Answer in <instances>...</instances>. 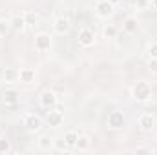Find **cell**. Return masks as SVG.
Instances as JSON below:
<instances>
[{"label":"cell","mask_w":157,"mask_h":155,"mask_svg":"<svg viewBox=\"0 0 157 155\" xmlns=\"http://www.w3.org/2000/svg\"><path fill=\"white\" fill-rule=\"evenodd\" d=\"M132 95H133V99H135L137 102H146V100H150V99H152V86H150V82L139 80V82L132 88Z\"/></svg>","instance_id":"6da1fadb"},{"label":"cell","mask_w":157,"mask_h":155,"mask_svg":"<svg viewBox=\"0 0 157 155\" xmlns=\"http://www.w3.org/2000/svg\"><path fill=\"white\" fill-rule=\"evenodd\" d=\"M22 124H24V128H26L29 133H39L40 130H42L44 120H42V117L37 115V113H26Z\"/></svg>","instance_id":"7a4b0ae2"},{"label":"cell","mask_w":157,"mask_h":155,"mask_svg":"<svg viewBox=\"0 0 157 155\" xmlns=\"http://www.w3.org/2000/svg\"><path fill=\"white\" fill-rule=\"evenodd\" d=\"M33 46H35V49H37L39 53H46V51H49V49H51V46H53V39H51V35H49V33L40 31V33L35 35Z\"/></svg>","instance_id":"3957f363"},{"label":"cell","mask_w":157,"mask_h":155,"mask_svg":"<svg viewBox=\"0 0 157 155\" xmlns=\"http://www.w3.org/2000/svg\"><path fill=\"white\" fill-rule=\"evenodd\" d=\"M106 124H108L110 130H122L126 126V115H124V112H121V110L110 112L108 119H106Z\"/></svg>","instance_id":"277c9868"},{"label":"cell","mask_w":157,"mask_h":155,"mask_svg":"<svg viewBox=\"0 0 157 155\" xmlns=\"http://www.w3.org/2000/svg\"><path fill=\"white\" fill-rule=\"evenodd\" d=\"M39 104H40V108H44V110H53L59 104V95L53 89H44L39 97Z\"/></svg>","instance_id":"5b68a950"},{"label":"cell","mask_w":157,"mask_h":155,"mask_svg":"<svg viewBox=\"0 0 157 155\" xmlns=\"http://www.w3.org/2000/svg\"><path fill=\"white\" fill-rule=\"evenodd\" d=\"M77 42L80 47H91L95 44V31L88 26L80 28L78 29V35H77Z\"/></svg>","instance_id":"8992f818"},{"label":"cell","mask_w":157,"mask_h":155,"mask_svg":"<svg viewBox=\"0 0 157 155\" xmlns=\"http://www.w3.org/2000/svg\"><path fill=\"white\" fill-rule=\"evenodd\" d=\"M115 11V6L110 0H97L95 2V15L99 18H110Z\"/></svg>","instance_id":"52a82bcc"},{"label":"cell","mask_w":157,"mask_h":155,"mask_svg":"<svg viewBox=\"0 0 157 155\" xmlns=\"http://www.w3.org/2000/svg\"><path fill=\"white\" fill-rule=\"evenodd\" d=\"M137 126H139L141 131L148 133V131H152L157 126V117L152 115V113H141V115L137 117Z\"/></svg>","instance_id":"ba28073f"},{"label":"cell","mask_w":157,"mask_h":155,"mask_svg":"<svg viewBox=\"0 0 157 155\" xmlns=\"http://www.w3.org/2000/svg\"><path fill=\"white\" fill-rule=\"evenodd\" d=\"M70 29H71V22H70V18H68L66 15H60V17L55 18V22H53V31H55L57 35H68Z\"/></svg>","instance_id":"9c48e42d"},{"label":"cell","mask_w":157,"mask_h":155,"mask_svg":"<svg viewBox=\"0 0 157 155\" xmlns=\"http://www.w3.org/2000/svg\"><path fill=\"white\" fill-rule=\"evenodd\" d=\"M46 122L51 126V128H59L62 122H64V113L62 110L59 108V104L53 108V110H48V117H46Z\"/></svg>","instance_id":"30bf717a"},{"label":"cell","mask_w":157,"mask_h":155,"mask_svg":"<svg viewBox=\"0 0 157 155\" xmlns=\"http://www.w3.org/2000/svg\"><path fill=\"white\" fill-rule=\"evenodd\" d=\"M2 100H4L6 106H15V104H18V100H20V93H18L15 88L4 89V93H2Z\"/></svg>","instance_id":"8fae6325"},{"label":"cell","mask_w":157,"mask_h":155,"mask_svg":"<svg viewBox=\"0 0 157 155\" xmlns=\"http://www.w3.org/2000/svg\"><path fill=\"white\" fill-rule=\"evenodd\" d=\"M18 80L24 84H33L37 80V71L33 68H20L18 70Z\"/></svg>","instance_id":"7c38bea8"},{"label":"cell","mask_w":157,"mask_h":155,"mask_svg":"<svg viewBox=\"0 0 157 155\" xmlns=\"http://www.w3.org/2000/svg\"><path fill=\"white\" fill-rule=\"evenodd\" d=\"M9 22H11V29H15V31H18V33L26 31V28H28L24 15H15V17L9 18Z\"/></svg>","instance_id":"4fadbf2b"},{"label":"cell","mask_w":157,"mask_h":155,"mask_svg":"<svg viewBox=\"0 0 157 155\" xmlns=\"http://www.w3.org/2000/svg\"><path fill=\"white\" fill-rule=\"evenodd\" d=\"M37 146H39V150H42V152H49V150H53V139L49 135L42 133L39 139H37Z\"/></svg>","instance_id":"5bb4252c"},{"label":"cell","mask_w":157,"mask_h":155,"mask_svg":"<svg viewBox=\"0 0 157 155\" xmlns=\"http://www.w3.org/2000/svg\"><path fill=\"white\" fill-rule=\"evenodd\" d=\"M22 15H24V18H26V24H28L29 28H35V26H39L40 15L37 13V11H31V9H28V11H24Z\"/></svg>","instance_id":"9a60e30c"},{"label":"cell","mask_w":157,"mask_h":155,"mask_svg":"<svg viewBox=\"0 0 157 155\" xmlns=\"http://www.w3.org/2000/svg\"><path fill=\"white\" fill-rule=\"evenodd\" d=\"M78 133L77 130H68L66 133H64V141H66V144L70 146V150H75V146H77V141H78Z\"/></svg>","instance_id":"2e32d148"},{"label":"cell","mask_w":157,"mask_h":155,"mask_svg":"<svg viewBox=\"0 0 157 155\" xmlns=\"http://www.w3.org/2000/svg\"><path fill=\"white\" fill-rule=\"evenodd\" d=\"M122 29L126 31V33H137V29H139V22H137V18H133V17H128L126 20H124V24H122Z\"/></svg>","instance_id":"e0dca14e"},{"label":"cell","mask_w":157,"mask_h":155,"mask_svg":"<svg viewBox=\"0 0 157 155\" xmlns=\"http://www.w3.org/2000/svg\"><path fill=\"white\" fill-rule=\"evenodd\" d=\"M90 146H91V139H90L88 135L80 133V135H78V141H77L75 150H77V152H88V150H90Z\"/></svg>","instance_id":"ac0fdd59"},{"label":"cell","mask_w":157,"mask_h":155,"mask_svg":"<svg viewBox=\"0 0 157 155\" xmlns=\"http://www.w3.org/2000/svg\"><path fill=\"white\" fill-rule=\"evenodd\" d=\"M15 80H18V70H15V68H6V70H4V82L13 84Z\"/></svg>","instance_id":"d6986e66"},{"label":"cell","mask_w":157,"mask_h":155,"mask_svg":"<svg viewBox=\"0 0 157 155\" xmlns=\"http://www.w3.org/2000/svg\"><path fill=\"white\" fill-rule=\"evenodd\" d=\"M53 150H55V152H71V150H70V146L66 144L64 137H62V139H59V137H57V139H53Z\"/></svg>","instance_id":"ffe728a7"},{"label":"cell","mask_w":157,"mask_h":155,"mask_svg":"<svg viewBox=\"0 0 157 155\" xmlns=\"http://www.w3.org/2000/svg\"><path fill=\"white\" fill-rule=\"evenodd\" d=\"M11 150H13L11 141H9L6 135H0V153H9Z\"/></svg>","instance_id":"44dd1931"},{"label":"cell","mask_w":157,"mask_h":155,"mask_svg":"<svg viewBox=\"0 0 157 155\" xmlns=\"http://www.w3.org/2000/svg\"><path fill=\"white\" fill-rule=\"evenodd\" d=\"M102 37H104V39H108V40L115 39V37H117V28H115V26H112V24H110V26H106V28L102 29Z\"/></svg>","instance_id":"7402d4cb"},{"label":"cell","mask_w":157,"mask_h":155,"mask_svg":"<svg viewBox=\"0 0 157 155\" xmlns=\"http://www.w3.org/2000/svg\"><path fill=\"white\" fill-rule=\"evenodd\" d=\"M9 31H11V22L7 18H0V39L6 37Z\"/></svg>","instance_id":"603a6c76"},{"label":"cell","mask_w":157,"mask_h":155,"mask_svg":"<svg viewBox=\"0 0 157 155\" xmlns=\"http://www.w3.org/2000/svg\"><path fill=\"white\" fill-rule=\"evenodd\" d=\"M150 7V0H135V9L137 11H144Z\"/></svg>","instance_id":"cb8c5ba5"},{"label":"cell","mask_w":157,"mask_h":155,"mask_svg":"<svg viewBox=\"0 0 157 155\" xmlns=\"http://www.w3.org/2000/svg\"><path fill=\"white\" fill-rule=\"evenodd\" d=\"M146 53H148V57H150V59H157V42H152V44L148 46Z\"/></svg>","instance_id":"d4e9b609"},{"label":"cell","mask_w":157,"mask_h":155,"mask_svg":"<svg viewBox=\"0 0 157 155\" xmlns=\"http://www.w3.org/2000/svg\"><path fill=\"white\" fill-rule=\"evenodd\" d=\"M148 70L152 73H157V59H150L148 60Z\"/></svg>","instance_id":"484cf974"},{"label":"cell","mask_w":157,"mask_h":155,"mask_svg":"<svg viewBox=\"0 0 157 155\" xmlns=\"http://www.w3.org/2000/svg\"><path fill=\"white\" fill-rule=\"evenodd\" d=\"M135 152H137V153H148L150 150H148V148H137Z\"/></svg>","instance_id":"4316f807"},{"label":"cell","mask_w":157,"mask_h":155,"mask_svg":"<svg viewBox=\"0 0 157 155\" xmlns=\"http://www.w3.org/2000/svg\"><path fill=\"white\" fill-rule=\"evenodd\" d=\"M150 6H152L154 9H157V0H150Z\"/></svg>","instance_id":"83f0119b"},{"label":"cell","mask_w":157,"mask_h":155,"mask_svg":"<svg viewBox=\"0 0 157 155\" xmlns=\"http://www.w3.org/2000/svg\"><path fill=\"white\" fill-rule=\"evenodd\" d=\"M110 2H112L113 6H119V4H121V0H110Z\"/></svg>","instance_id":"f1b7e54d"}]
</instances>
